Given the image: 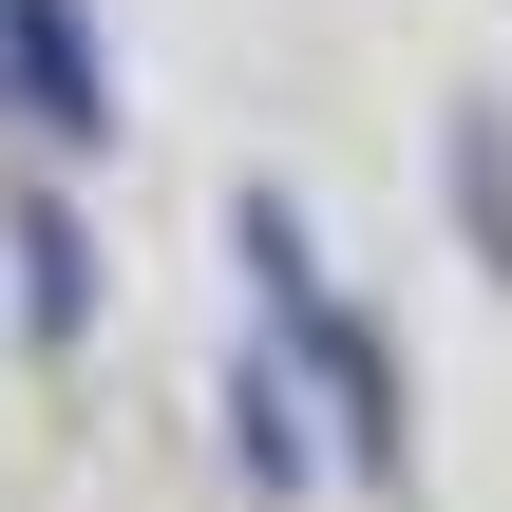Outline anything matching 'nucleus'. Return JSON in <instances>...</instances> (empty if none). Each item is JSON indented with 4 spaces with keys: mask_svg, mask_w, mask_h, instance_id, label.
Here are the masks:
<instances>
[{
    "mask_svg": "<svg viewBox=\"0 0 512 512\" xmlns=\"http://www.w3.org/2000/svg\"><path fill=\"white\" fill-rule=\"evenodd\" d=\"M19 304H38V342H76V304H95V266H76V209H57V190H19Z\"/></svg>",
    "mask_w": 512,
    "mask_h": 512,
    "instance_id": "obj_1",
    "label": "nucleus"
},
{
    "mask_svg": "<svg viewBox=\"0 0 512 512\" xmlns=\"http://www.w3.org/2000/svg\"><path fill=\"white\" fill-rule=\"evenodd\" d=\"M228 437H247V475H266V494H304V418H285V399H266V380H247V399H228Z\"/></svg>",
    "mask_w": 512,
    "mask_h": 512,
    "instance_id": "obj_2",
    "label": "nucleus"
}]
</instances>
